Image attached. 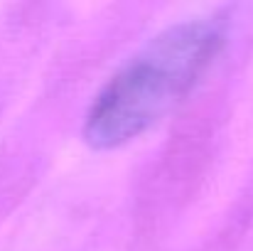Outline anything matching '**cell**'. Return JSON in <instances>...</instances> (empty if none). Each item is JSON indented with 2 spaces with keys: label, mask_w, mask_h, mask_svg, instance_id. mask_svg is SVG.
I'll return each mask as SVG.
<instances>
[{
  "label": "cell",
  "mask_w": 253,
  "mask_h": 251,
  "mask_svg": "<svg viewBox=\"0 0 253 251\" xmlns=\"http://www.w3.org/2000/svg\"><path fill=\"white\" fill-rule=\"evenodd\" d=\"M224 47V22L194 17L165 27L96 94L82 136L93 151L121 148L172 113Z\"/></svg>",
  "instance_id": "obj_1"
}]
</instances>
